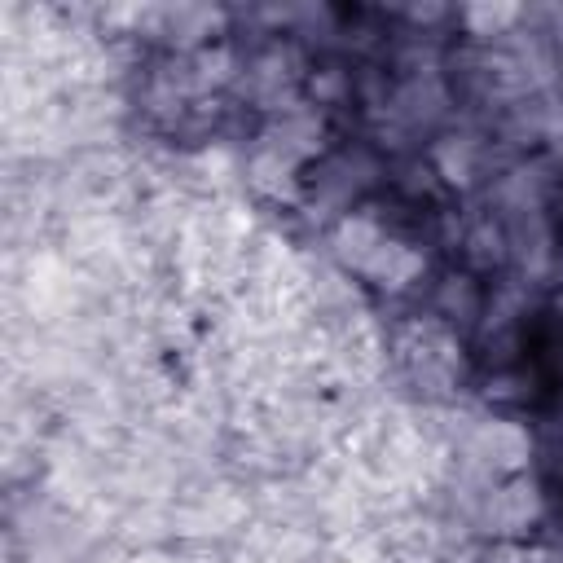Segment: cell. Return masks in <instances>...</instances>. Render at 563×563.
<instances>
[{"mask_svg":"<svg viewBox=\"0 0 563 563\" xmlns=\"http://www.w3.org/2000/svg\"><path fill=\"white\" fill-rule=\"evenodd\" d=\"M480 440H484V449L493 454V462H520L524 458V436L515 432V427H506V423L489 427Z\"/></svg>","mask_w":563,"mask_h":563,"instance_id":"1","label":"cell"}]
</instances>
